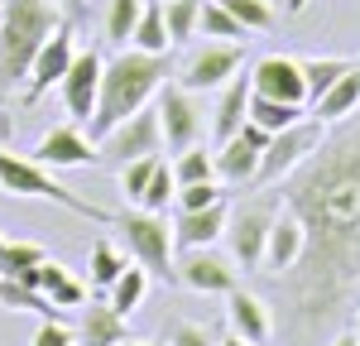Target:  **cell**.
Instances as JSON below:
<instances>
[{
    "instance_id": "6da1fadb",
    "label": "cell",
    "mask_w": 360,
    "mask_h": 346,
    "mask_svg": "<svg viewBox=\"0 0 360 346\" xmlns=\"http://www.w3.org/2000/svg\"><path fill=\"white\" fill-rule=\"evenodd\" d=\"M303 222V255L274 279L283 332L298 346L336 327L360 288V115L336 120L332 135L278 183Z\"/></svg>"
},
{
    "instance_id": "7a4b0ae2",
    "label": "cell",
    "mask_w": 360,
    "mask_h": 346,
    "mask_svg": "<svg viewBox=\"0 0 360 346\" xmlns=\"http://www.w3.org/2000/svg\"><path fill=\"white\" fill-rule=\"evenodd\" d=\"M168 82V53H144V49H120L115 58L101 63V96H96V115L86 120V135L101 140L111 125L139 106H149V96H159Z\"/></svg>"
},
{
    "instance_id": "3957f363",
    "label": "cell",
    "mask_w": 360,
    "mask_h": 346,
    "mask_svg": "<svg viewBox=\"0 0 360 346\" xmlns=\"http://www.w3.org/2000/svg\"><path fill=\"white\" fill-rule=\"evenodd\" d=\"M58 25H63V10L53 0H5V10H0V101H10L15 86H25L39 44Z\"/></svg>"
},
{
    "instance_id": "277c9868",
    "label": "cell",
    "mask_w": 360,
    "mask_h": 346,
    "mask_svg": "<svg viewBox=\"0 0 360 346\" xmlns=\"http://www.w3.org/2000/svg\"><path fill=\"white\" fill-rule=\"evenodd\" d=\"M0 193H5V198L58 202V207H68L72 217H82V222H101V226H111V222H115L106 207H96V202L77 198L68 183H58V178L44 169L39 159H29V154H10V149H0Z\"/></svg>"
},
{
    "instance_id": "5b68a950",
    "label": "cell",
    "mask_w": 360,
    "mask_h": 346,
    "mask_svg": "<svg viewBox=\"0 0 360 346\" xmlns=\"http://www.w3.org/2000/svg\"><path fill=\"white\" fill-rule=\"evenodd\" d=\"M322 135H327V125H322L317 115H303L298 125L269 135L264 154H259V169H255V188H278V183H283V178L322 144Z\"/></svg>"
},
{
    "instance_id": "8992f818",
    "label": "cell",
    "mask_w": 360,
    "mask_h": 346,
    "mask_svg": "<svg viewBox=\"0 0 360 346\" xmlns=\"http://www.w3.org/2000/svg\"><path fill=\"white\" fill-rule=\"evenodd\" d=\"M115 231H120V241L130 245V255L154 274V279H173V231H168V222L159 217V212H120L111 222Z\"/></svg>"
},
{
    "instance_id": "52a82bcc",
    "label": "cell",
    "mask_w": 360,
    "mask_h": 346,
    "mask_svg": "<svg viewBox=\"0 0 360 346\" xmlns=\"http://www.w3.org/2000/svg\"><path fill=\"white\" fill-rule=\"evenodd\" d=\"M274 217H278V198L240 202V207L226 217V245H231L236 269H259V264H264V245H269Z\"/></svg>"
},
{
    "instance_id": "ba28073f",
    "label": "cell",
    "mask_w": 360,
    "mask_h": 346,
    "mask_svg": "<svg viewBox=\"0 0 360 346\" xmlns=\"http://www.w3.org/2000/svg\"><path fill=\"white\" fill-rule=\"evenodd\" d=\"M164 149V125H159V106H139L135 115H125L120 125H111L96 140V159L101 164H130L139 154H159Z\"/></svg>"
},
{
    "instance_id": "9c48e42d",
    "label": "cell",
    "mask_w": 360,
    "mask_h": 346,
    "mask_svg": "<svg viewBox=\"0 0 360 346\" xmlns=\"http://www.w3.org/2000/svg\"><path fill=\"white\" fill-rule=\"evenodd\" d=\"M72 58H77V25H63L39 44V53H34V63H29V77H25V106H34V101H44L49 91H53L63 77H68V68H72Z\"/></svg>"
},
{
    "instance_id": "30bf717a",
    "label": "cell",
    "mask_w": 360,
    "mask_h": 346,
    "mask_svg": "<svg viewBox=\"0 0 360 346\" xmlns=\"http://www.w3.org/2000/svg\"><path fill=\"white\" fill-rule=\"evenodd\" d=\"M245 68V49L240 44H226V39H207L202 49H193V58L183 63L178 72V86L183 91H221L236 72Z\"/></svg>"
},
{
    "instance_id": "8fae6325",
    "label": "cell",
    "mask_w": 360,
    "mask_h": 346,
    "mask_svg": "<svg viewBox=\"0 0 360 346\" xmlns=\"http://www.w3.org/2000/svg\"><path fill=\"white\" fill-rule=\"evenodd\" d=\"M173 279L193 293H231V288H240V269L217 245H193L173 260Z\"/></svg>"
},
{
    "instance_id": "7c38bea8",
    "label": "cell",
    "mask_w": 360,
    "mask_h": 346,
    "mask_svg": "<svg viewBox=\"0 0 360 346\" xmlns=\"http://www.w3.org/2000/svg\"><path fill=\"white\" fill-rule=\"evenodd\" d=\"M264 144H269V130H259L255 120H245L231 140H221L212 149V159H217V183H226V188H255V169H259Z\"/></svg>"
},
{
    "instance_id": "4fadbf2b",
    "label": "cell",
    "mask_w": 360,
    "mask_h": 346,
    "mask_svg": "<svg viewBox=\"0 0 360 346\" xmlns=\"http://www.w3.org/2000/svg\"><path fill=\"white\" fill-rule=\"evenodd\" d=\"M101 63H106L101 53L77 49L72 68H68V77L58 82V91H63V106H68V115H72L82 130H86V120L96 115V96H101Z\"/></svg>"
},
{
    "instance_id": "5bb4252c",
    "label": "cell",
    "mask_w": 360,
    "mask_h": 346,
    "mask_svg": "<svg viewBox=\"0 0 360 346\" xmlns=\"http://www.w3.org/2000/svg\"><path fill=\"white\" fill-rule=\"evenodd\" d=\"M159 125H164V144L173 154H183V149H193L202 140V111H197L193 91H183V86H159Z\"/></svg>"
},
{
    "instance_id": "9a60e30c",
    "label": "cell",
    "mask_w": 360,
    "mask_h": 346,
    "mask_svg": "<svg viewBox=\"0 0 360 346\" xmlns=\"http://www.w3.org/2000/svg\"><path fill=\"white\" fill-rule=\"evenodd\" d=\"M29 159H39L44 169H91L96 164V140L86 135L77 120L72 125H53L44 140L34 144Z\"/></svg>"
},
{
    "instance_id": "2e32d148",
    "label": "cell",
    "mask_w": 360,
    "mask_h": 346,
    "mask_svg": "<svg viewBox=\"0 0 360 346\" xmlns=\"http://www.w3.org/2000/svg\"><path fill=\"white\" fill-rule=\"evenodd\" d=\"M250 82H255V96H274V101H293V106H307V82H303V58L288 53H269L250 68Z\"/></svg>"
},
{
    "instance_id": "e0dca14e",
    "label": "cell",
    "mask_w": 360,
    "mask_h": 346,
    "mask_svg": "<svg viewBox=\"0 0 360 346\" xmlns=\"http://www.w3.org/2000/svg\"><path fill=\"white\" fill-rule=\"evenodd\" d=\"M303 241H307V236H303L298 212L278 198V217H274V226H269V245H264V264H259V274H269V279L288 274V269L298 264V255H303Z\"/></svg>"
},
{
    "instance_id": "ac0fdd59",
    "label": "cell",
    "mask_w": 360,
    "mask_h": 346,
    "mask_svg": "<svg viewBox=\"0 0 360 346\" xmlns=\"http://www.w3.org/2000/svg\"><path fill=\"white\" fill-rule=\"evenodd\" d=\"M226 322L236 337H245L250 346H264L269 332H274V317H269V303L250 288H231L226 293Z\"/></svg>"
},
{
    "instance_id": "d6986e66",
    "label": "cell",
    "mask_w": 360,
    "mask_h": 346,
    "mask_svg": "<svg viewBox=\"0 0 360 346\" xmlns=\"http://www.w3.org/2000/svg\"><path fill=\"white\" fill-rule=\"evenodd\" d=\"M226 217H231L226 198L212 202V207H197V212H178V217H173V245H178V250L217 245V241L226 236Z\"/></svg>"
},
{
    "instance_id": "ffe728a7",
    "label": "cell",
    "mask_w": 360,
    "mask_h": 346,
    "mask_svg": "<svg viewBox=\"0 0 360 346\" xmlns=\"http://www.w3.org/2000/svg\"><path fill=\"white\" fill-rule=\"evenodd\" d=\"M250 96H255V82H250V72H245V77L236 72V77L221 86V96H217V111H212V140H217V144L231 140V135L245 125Z\"/></svg>"
},
{
    "instance_id": "44dd1931",
    "label": "cell",
    "mask_w": 360,
    "mask_h": 346,
    "mask_svg": "<svg viewBox=\"0 0 360 346\" xmlns=\"http://www.w3.org/2000/svg\"><path fill=\"white\" fill-rule=\"evenodd\" d=\"M125 337H130V327H125V317L115 313L111 303L82 308V322H77V342L82 346H120Z\"/></svg>"
},
{
    "instance_id": "7402d4cb",
    "label": "cell",
    "mask_w": 360,
    "mask_h": 346,
    "mask_svg": "<svg viewBox=\"0 0 360 346\" xmlns=\"http://www.w3.org/2000/svg\"><path fill=\"white\" fill-rule=\"evenodd\" d=\"M360 111V68H351L346 77H336L317 101H312V115L322 120V125H336V120H346V115Z\"/></svg>"
},
{
    "instance_id": "603a6c76",
    "label": "cell",
    "mask_w": 360,
    "mask_h": 346,
    "mask_svg": "<svg viewBox=\"0 0 360 346\" xmlns=\"http://www.w3.org/2000/svg\"><path fill=\"white\" fill-rule=\"evenodd\" d=\"M130 49H144V53H168L173 39H168V25H164V0H144L135 20V34H130Z\"/></svg>"
},
{
    "instance_id": "cb8c5ba5",
    "label": "cell",
    "mask_w": 360,
    "mask_h": 346,
    "mask_svg": "<svg viewBox=\"0 0 360 346\" xmlns=\"http://www.w3.org/2000/svg\"><path fill=\"white\" fill-rule=\"evenodd\" d=\"M0 308H10V313H39V317H63V308H58L49 293L20 284V279H5V274H0Z\"/></svg>"
},
{
    "instance_id": "d4e9b609",
    "label": "cell",
    "mask_w": 360,
    "mask_h": 346,
    "mask_svg": "<svg viewBox=\"0 0 360 346\" xmlns=\"http://www.w3.org/2000/svg\"><path fill=\"white\" fill-rule=\"evenodd\" d=\"M144 293H149V269H144V264H139V269L125 264V269L115 274V284L106 288V303H111L120 317H130L139 303H144Z\"/></svg>"
},
{
    "instance_id": "484cf974",
    "label": "cell",
    "mask_w": 360,
    "mask_h": 346,
    "mask_svg": "<svg viewBox=\"0 0 360 346\" xmlns=\"http://www.w3.org/2000/svg\"><path fill=\"white\" fill-rule=\"evenodd\" d=\"M303 115H307V106H293V101H274V96H250V111H245V120H255L259 130L278 135V130L298 125Z\"/></svg>"
},
{
    "instance_id": "4316f807",
    "label": "cell",
    "mask_w": 360,
    "mask_h": 346,
    "mask_svg": "<svg viewBox=\"0 0 360 346\" xmlns=\"http://www.w3.org/2000/svg\"><path fill=\"white\" fill-rule=\"evenodd\" d=\"M197 34H207V39H226V44H240L250 29L226 10L221 0H202V15H197Z\"/></svg>"
},
{
    "instance_id": "83f0119b",
    "label": "cell",
    "mask_w": 360,
    "mask_h": 346,
    "mask_svg": "<svg viewBox=\"0 0 360 346\" xmlns=\"http://www.w3.org/2000/svg\"><path fill=\"white\" fill-rule=\"evenodd\" d=\"M125 264H130V260L120 255L106 236H101V241H91V250H86V274H91V288H101V293H106Z\"/></svg>"
},
{
    "instance_id": "f1b7e54d",
    "label": "cell",
    "mask_w": 360,
    "mask_h": 346,
    "mask_svg": "<svg viewBox=\"0 0 360 346\" xmlns=\"http://www.w3.org/2000/svg\"><path fill=\"white\" fill-rule=\"evenodd\" d=\"M356 63L351 58H303V82H307V106L336 82V77H346Z\"/></svg>"
},
{
    "instance_id": "f546056e",
    "label": "cell",
    "mask_w": 360,
    "mask_h": 346,
    "mask_svg": "<svg viewBox=\"0 0 360 346\" xmlns=\"http://www.w3.org/2000/svg\"><path fill=\"white\" fill-rule=\"evenodd\" d=\"M139 10H144V0H106V44L111 49H125L130 44Z\"/></svg>"
},
{
    "instance_id": "4dcf8cb0",
    "label": "cell",
    "mask_w": 360,
    "mask_h": 346,
    "mask_svg": "<svg viewBox=\"0 0 360 346\" xmlns=\"http://www.w3.org/2000/svg\"><path fill=\"white\" fill-rule=\"evenodd\" d=\"M44 260H49V250L34 245V241H15V245L5 241V250H0V274H5V279H25L29 269L44 264Z\"/></svg>"
},
{
    "instance_id": "1f68e13d",
    "label": "cell",
    "mask_w": 360,
    "mask_h": 346,
    "mask_svg": "<svg viewBox=\"0 0 360 346\" xmlns=\"http://www.w3.org/2000/svg\"><path fill=\"white\" fill-rule=\"evenodd\" d=\"M173 178H178V188L183 183H207V178H217V159L202 144H193V149L173 154Z\"/></svg>"
},
{
    "instance_id": "d6a6232c",
    "label": "cell",
    "mask_w": 360,
    "mask_h": 346,
    "mask_svg": "<svg viewBox=\"0 0 360 346\" xmlns=\"http://www.w3.org/2000/svg\"><path fill=\"white\" fill-rule=\"evenodd\" d=\"M197 15H202V0H164V25L173 44H188L197 34Z\"/></svg>"
},
{
    "instance_id": "836d02e7",
    "label": "cell",
    "mask_w": 360,
    "mask_h": 346,
    "mask_svg": "<svg viewBox=\"0 0 360 346\" xmlns=\"http://www.w3.org/2000/svg\"><path fill=\"white\" fill-rule=\"evenodd\" d=\"M178 198V178H173V164H154V178H149V188H144V198H139V207L144 212H164L168 202Z\"/></svg>"
},
{
    "instance_id": "e575fe53",
    "label": "cell",
    "mask_w": 360,
    "mask_h": 346,
    "mask_svg": "<svg viewBox=\"0 0 360 346\" xmlns=\"http://www.w3.org/2000/svg\"><path fill=\"white\" fill-rule=\"evenodd\" d=\"M154 164H159V154H139L130 164H120V193L130 202L144 198V188H149V178H154Z\"/></svg>"
},
{
    "instance_id": "d590c367",
    "label": "cell",
    "mask_w": 360,
    "mask_h": 346,
    "mask_svg": "<svg viewBox=\"0 0 360 346\" xmlns=\"http://www.w3.org/2000/svg\"><path fill=\"white\" fill-rule=\"evenodd\" d=\"M221 5L250 29V34H259V29H274V0H221Z\"/></svg>"
},
{
    "instance_id": "8d00e7d4",
    "label": "cell",
    "mask_w": 360,
    "mask_h": 346,
    "mask_svg": "<svg viewBox=\"0 0 360 346\" xmlns=\"http://www.w3.org/2000/svg\"><path fill=\"white\" fill-rule=\"evenodd\" d=\"M226 193H221V183L217 178H207V183H183L178 188V212H197V207H212V202H221Z\"/></svg>"
},
{
    "instance_id": "74e56055",
    "label": "cell",
    "mask_w": 360,
    "mask_h": 346,
    "mask_svg": "<svg viewBox=\"0 0 360 346\" xmlns=\"http://www.w3.org/2000/svg\"><path fill=\"white\" fill-rule=\"evenodd\" d=\"M29 346H77V332H72V327H68L63 317H44Z\"/></svg>"
},
{
    "instance_id": "f35d334b",
    "label": "cell",
    "mask_w": 360,
    "mask_h": 346,
    "mask_svg": "<svg viewBox=\"0 0 360 346\" xmlns=\"http://www.w3.org/2000/svg\"><path fill=\"white\" fill-rule=\"evenodd\" d=\"M164 346H217V342H212V332H207L202 322H173Z\"/></svg>"
},
{
    "instance_id": "ab89813d",
    "label": "cell",
    "mask_w": 360,
    "mask_h": 346,
    "mask_svg": "<svg viewBox=\"0 0 360 346\" xmlns=\"http://www.w3.org/2000/svg\"><path fill=\"white\" fill-rule=\"evenodd\" d=\"M49 298H53L58 308H82V303H86V284H82V279H72V274H63V279L49 288Z\"/></svg>"
},
{
    "instance_id": "60d3db41",
    "label": "cell",
    "mask_w": 360,
    "mask_h": 346,
    "mask_svg": "<svg viewBox=\"0 0 360 346\" xmlns=\"http://www.w3.org/2000/svg\"><path fill=\"white\" fill-rule=\"evenodd\" d=\"M68 25H86V0H53Z\"/></svg>"
},
{
    "instance_id": "b9f144b4",
    "label": "cell",
    "mask_w": 360,
    "mask_h": 346,
    "mask_svg": "<svg viewBox=\"0 0 360 346\" xmlns=\"http://www.w3.org/2000/svg\"><path fill=\"white\" fill-rule=\"evenodd\" d=\"M327 346H360V342H356V332H341V337H332Z\"/></svg>"
},
{
    "instance_id": "7bdbcfd3",
    "label": "cell",
    "mask_w": 360,
    "mask_h": 346,
    "mask_svg": "<svg viewBox=\"0 0 360 346\" xmlns=\"http://www.w3.org/2000/svg\"><path fill=\"white\" fill-rule=\"evenodd\" d=\"M217 346H250L245 337H236V332H231V337H226V342H217Z\"/></svg>"
},
{
    "instance_id": "ee69618b",
    "label": "cell",
    "mask_w": 360,
    "mask_h": 346,
    "mask_svg": "<svg viewBox=\"0 0 360 346\" xmlns=\"http://www.w3.org/2000/svg\"><path fill=\"white\" fill-rule=\"evenodd\" d=\"M120 346H164V342H139V337H125Z\"/></svg>"
},
{
    "instance_id": "f6af8a7d",
    "label": "cell",
    "mask_w": 360,
    "mask_h": 346,
    "mask_svg": "<svg viewBox=\"0 0 360 346\" xmlns=\"http://www.w3.org/2000/svg\"><path fill=\"white\" fill-rule=\"evenodd\" d=\"M298 10H307V0H288V15H298Z\"/></svg>"
},
{
    "instance_id": "bcb514c9",
    "label": "cell",
    "mask_w": 360,
    "mask_h": 346,
    "mask_svg": "<svg viewBox=\"0 0 360 346\" xmlns=\"http://www.w3.org/2000/svg\"><path fill=\"white\" fill-rule=\"evenodd\" d=\"M351 332H356V342H360V313H356V327H351Z\"/></svg>"
},
{
    "instance_id": "7dc6e473",
    "label": "cell",
    "mask_w": 360,
    "mask_h": 346,
    "mask_svg": "<svg viewBox=\"0 0 360 346\" xmlns=\"http://www.w3.org/2000/svg\"><path fill=\"white\" fill-rule=\"evenodd\" d=\"M0 250H5V236H0Z\"/></svg>"
},
{
    "instance_id": "c3c4849f",
    "label": "cell",
    "mask_w": 360,
    "mask_h": 346,
    "mask_svg": "<svg viewBox=\"0 0 360 346\" xmlns=\"http://www.w3.org/2000/svg\"><path fill=\"white\" fill-rule=\"evenodd\" d=\"M356 68H360V58H356Z\"/></svg>"
}]
</instances>
